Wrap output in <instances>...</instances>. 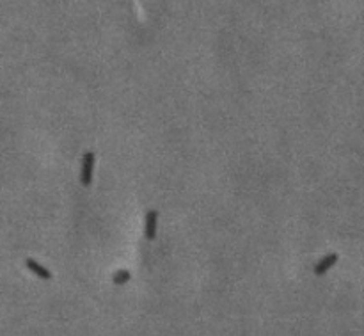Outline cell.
Wrapping results in <instances>:
<instances>
[{"label": "cell", "instance_id": "obj_1", "mask_svg": "<svg viewBox=\"0 0 364 336\" xmlns=\"http://www.w3.org/2000/svg\"><path fill=\"white\" fill-rule=\"evenodd\" d=\"M93 168H94V153L93 151H87L82 159V171H80V181L82 185L89 187L91 181H93Z\"/></svg>", "mask_w": 364, "mask_h": 336}, {"label": "cell", "instance_id": "obj_2", "mask_svg": "<svg viewBox=\"0 0 364 336\" xmlns=\"http://www.w3.org/2000/svg\"><path fill=\"white\" fill-rule=\"evenodd\" d=\"M336 261H337V254H334V252L332 254H327V256L322 258V260L318 261V265H316V269H315V274L324 276L325 272H327V270L336 263Z\"/></svg>", "mask_w": 364, "mask_h": 336}, {"label": "cell", "instance_id": "obj_3", "mask_svg": "<svg viewBox=\"0 0 364 336\" xmlns=\"http://www.w3.org/2000/svg\"><path fill=\"white\" fill-rule=\"evenodd\" d=\"M156 219H158V213L155 210H149L146 215V237L149 240L155 239L156 235Z\"/></svg>", "mask_w": 364, "mask_h": 336}, {"label": "cell", "instance_id": "obj_4", "mask_svg": "<svg viewBox=\"0 0 364 336\" xmlns=\"http://www.w3.org/2000/svg\"><path fill=\"white\" fill-rule=\"evenodd\" d=\"M25 263H27V267H29V269H31L36 276H39L41 279H52V274H50V270L44 269L43 265H39L37 261H34V260H31V258H29Z\"/></svg>", "mask_w": 364, "mask_h": 336}, {"label": "cell", "instance_id": "obj_5", "mask_svg": "<svg viewBox=\"0 0 364 336\" xmlns=\"http://www.w3.org/2000/svg\"><path fill=\"white\" fill-rule=\"evenodd\" d=\"M128 279H130V274H128V272H126V270H119V272H117V274L114 276V281H115V283H117V285L126 283Z\"/></svg>", "mask_w": 364, "mask_h": 336}]
</instances>
